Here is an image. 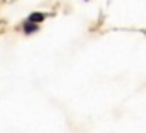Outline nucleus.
<instances>
[{
	"mask_svg": "<svg viewBox=\"0 0 146 133\" xmlns=\"http://www.w3.org/2000/svg\"><path fill=\"white\" fill-rule=\"evenodd\" d=\"M44 17H46L44 13H39V11H33V13L30 15L28 22H33V24H39V22H43V21H44Z\"/></svg>",
	"mask_w": 146,
	"mask_h": 133,
	"instance_id": "nucleus-1",
	"label": "nucleus"
},
{
	"mask_svg": "<svg viewBox=\"0 0 146 133\" xmlns=\"http://www.w3.org/2000/svg\"><path fill=\"white\" fill-rule=\"evenodd\" d=\"M37 30H39V24H33V22H26L24 28H22V32H24L26 35H32V33H35Z\"/></svg>",
	"mask_w": 146,
	"mask_h": 133,
	"instance_id": "nucleus-2",
	"label": "nucleus"
}]
</instances>
